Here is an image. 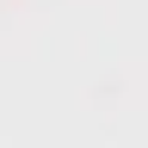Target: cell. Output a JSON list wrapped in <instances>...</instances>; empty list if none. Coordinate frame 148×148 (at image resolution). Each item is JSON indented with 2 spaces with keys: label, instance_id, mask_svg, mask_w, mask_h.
Masks as SVG:
<instances>
[]
</instances>
